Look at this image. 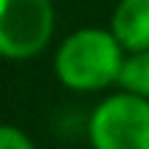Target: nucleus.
Segmentation results:
<instances>
[{"mask_svg": "<svg viewBox=\"0 0 149 149\" xmlns=\"http://www.w3.org/2000/svg\"><path fill=\"white\" fill-rule=\"evenodd\" d=\"M92 149H149V100L115 92L89 115Z\"/></svg>", "mask_w": 149, "mask_h": 149, "instance_id": "obj_2", "label": "nucleus"}, {"mask_svg": "<svg viewBox=\"0 0 149 149\" xmlns=\"http://www.w3.org/2000/svg\"><path fill=\"white\" fill-rule=\"evenodd\" d=\"M123 55L110 29L84 26L58 45L52 68L58 81L71 92H102L118 81Z\"/></svg>", "mask_w": 149, "mask_h": 149, "instance_id": "obj_1", "label": "nucleus"}, {"mask_svg": "<svg viewBox=\"0 0 149 149\" xmlns=\"http://www.w3.org/2000/svg\"><path fill=\"white\" fill-rule=\"evenodd\" d=\"M55 34L52 0H0V58H37Z\"/></svg>", "mask_w": 149, "mask_h": 149, "instance_id": "obj_3", "label": "nucleus"}, {"mask_svg": "<svg viewBox=\"0 0 149 149\" xmlns=\"http://www.w3.org/2000/svg\"><path fill=\"white\" fill-rule=\"evenodd\" d=\"M107 29L123 52L149 50V0H118Z\"/></svg>", "mask_w": 149, "mask_h": 149, "instance_id": "obj_4", "label": "nucleus"}, {"mask_svg": "<svg viewBox=\"0 0 149 149\" xmlns=\"http://www.w3.org/2000/svg\"><path fill=\"white\" fill-rule=\"evenodd\" d=\"M115 84L120 86V92L149 100V50H134L123 55Z\"/></svg>", "mask_w": 149, "mask_h": 149, "instance_id": "obj_5", "label": "nucleus"}, {"mask_svg": "<svg viewBox=\"0 0 149 149\" xmlns=\"http://www.w3.org/2000/svg\"><path fill=\"white\" fill-rule=\"evenodd\" d=\"M0 149H37L34 141L16 126L0 123Z\"/></svg>", "mask_w": 149, "mask_h": 149, "instance_id": "obj_6", "label": "nucleus"}]
</instances>
